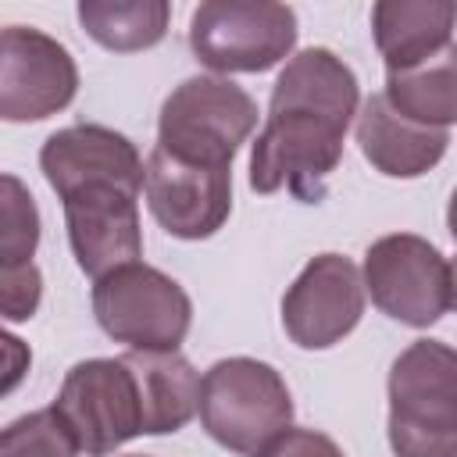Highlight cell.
<instances>
[{
  "mask_svg": "<svg viewBox=\"0 0 457 457\" xmlns=\"http://www.w3.org/2000/svg\"><path fill=\"white\" fill-rule=\"evenodd\" d=\"M357 114V79L325 46L286 61L264 132L250 154V186L278 193L282 186L307 204L325 196V179L343 157V136Z\"/></svg>",
  "mask_w": 457,
  "mask_h": 457,
  "instance_id": "obj_1",
  "label": "cell"
},
{
  "mask_svg": "<svg viewBox=\"0 0 457 457\" xmlns=\"http://www.w3.org/2000/svg\"><path fill=\"white\" fill-rule=\"evenodd\" d=\"M39 168L64 204L68 243L86 275L100 278L143 253V161L121 132L68 125L43 143Z\"/></svg>",
  "mask_w": 457,
  "mask_h": 457,
  "instance_id": "obj_2",
  "label": "cell"
},
{
  "mask_svg": "<svg viewBox=\"0 0 457 457\" xmlns=\"http://www.w3.org/2000/svg\"><path fill=\"white\" fill-rule=\"evenodd\" d=\"M396 457H457V357L439 339L411 343L389 371Z\"/></svg>",
  "mask_w": 457,
  "mask_h": 457,
  "instance_id": "obj_3",
  "label": "cell"
},
{
  "mask_svg": "<svg viewBox=\"0 0 457 457\" xmlns=\"http://www.w3.org/2000/svg\"><path fill=\"white\" fill-rule=\"evenodd\" d=\"M257 129V104L218 75H193L161 107L157 150L200 168H232L236 150Z\"/></svg>",
  "mask_w": 457,
  "mask_h": 457,
  "instance_id": "obj_4",
  "label": "cell"
},
{
  "mask_svg": "<svg viewBox=\"0 0 457 457\" xmlns=\"http://www.w3.org/2000/svg\"><path fill=\"white\" fill-rule=\"evenodd\" d=\"M200 421L214 443L257 453L293 421V396L282 375L253 357L218 361L200 382Z\"/></svg>",
  "mask_w": 457,
  "mask_h": 457,
  "instance_id": "obj_5",
  "label": "cell"
},
{
  "mask_svg": "<svg viewBox=\"0 0 457 457\" xmlns=\"http://www.w3.org/2000/svg\"><path fill=\"white\" fill-rule=\"evenodd\" d=\"M93 314L111 339L132 350H179L193 321V303L175 278L132 261L96 278Z\"/></svg>",
  "mask_w": 457,
  "mask_h": 457,
  "instance_id": "obj_6",
  "label": "cell"
},
{
  "mask_svg": "<svg viewBox=\"0 0 457 457\" xmlns=\"http://www.w3.org/2000/svg\"><path fill=\"white\" fill-rule=\"evenodd\" d=\"M189 46L214 71H268L296 46V14L275 0H207L189 18Z\"/></svg>",
  "mask_w": 457,
  "mask_h": 457,
  "instance_id": "obj_7",
  "label": "cell"
},
{
  "mask_svg": "<svg viewBox=\"0 0 457 457\" xmlns=\"http://www.w3.org/2000/svg\"><path fill=\"white\" fill-rule=\"evenodd\" d=\"M364 286L396 321L428 328L453 307V268L421 236L393 232L368 246Z\"/></svg>",
  "mask_w": 457,
  "mask_h": 457,
  "instance_id": "obj_8",
  "label": "cell"
},
{
  "mask_svg": "<svg viewBox=\"0 0 457 457\" xmlns=\"http://www.w3.org/2000/svg\"><path fill=\"white\" fill-rule=\"evenodd\" d=\"M54 411L79 450L107 457L121 443L143 436V407L136 378L121 357L79 361L54 400Z\"/></svg>",
  "mask_w": 457,
  "mask_h": 457,
  "instance_id": "obj_9",
  "label": "cell"
},
{
  "mask_svg": "<svg viewBox=\"0 0 457 457\" xmlns=\"http://www.w3.org/2000/svg\"><path fill=\"white\" fill-rule=\"evenodd\" d=\"M79 68L46 32L0 29V121H43L75 100Z\"/></svg>",
  "mask_w": 457,
  "mask_h": 457,
  "instance_id": "obj_10",
  "label": "cell"
},
{
  "mask_svg": "<svg viewBox=\"0 0 457 457\" xmlns=\"http://www.w3.org/2000/svg\"><path fill=\"white\" fill-rule=\"evenodd\" d=\"M364 314V282L350 257L318 253L282 296V325L303 350H325L350 336Z\"/></svg>",
  "mask_w": 457,
  "mask_h": 457,
  "instance_id": "obj_11",
  "label": "cell"
},
{
  "mask_svg": "<svg viewBox=\"0 0 457 457\" xmlns=\"http://www.w3.org/2000/svg\"><path fill=\"white\" fill-rule=\"evenodd\" d=\"M143 186H146L150 214L175 239H207L225 225L232 211L228 168L186 164L157 146L143 168Z\"/></svg>",
  "mask_w": 457,
  "mask_h": 457,
  "instance_id": "obj_12",
  "label": "cell"
},
{
  "mask_svg": "<svg viewBox=\"0 0 457 457\" xmlns=\"http://www.w3.org/2000/svg\"><path fill=\"white\" fill-rule=\"evenodd\" d=\"M446 143H450L446 129L407 121L403 114H396L386 104L382 93L368 96L357 114V146H361L364 161L389 179L425 175L428 168H436L443 161Z\"/></svg>",
  "mask_w": 457,
  "mask_h": 457,
  "instance_id": "obj_13",
  "label": "cell"
},
{
  "mask_svg": "<svg viewBox=\"0 0 457 457\" xmlns=\"http://www.w3.org/2000/svg\"><path fill=\"white\" fill-rule=\"evenodd\" d=\"M453 18L457 7L450 0H378L371 7V29H375V46L386 57V71L414 68L432 57H439L453 36Z\"/></svg>",
  "mask_w": 457,
  "mask_h": 457,
  "instance_id": "obj_14",
  "label": "cell"
},
{
  "mask_svg": "<svg viewBox=\"0 0 457 457\" xmlns=\"http://www.w3.org/2000/svg\"><path fill=\"white\" fill-rule=\"evenodd\" d=\"M121 361L136 378L143 436L179 432L196 414L200 378L179 350H129Z\"/></svg>",
  "mask_w": 457,
  "mask_h": 457,
  "instance_id": "obj_15",
  "label": "cell"
},
{
  "mask_svg": "<svg viewBox=\"0 0 457 457\" xmlns=\"http://www.w3.org/2000/svg\"><path fill=\"white\" fill-rule=\"evenodd\" d=\"M386 104L403 114L407 121L446 129L457 118V68H453V46H446L439 57L386 71Z\"/></svg>",
  "mask_w": 457,
  "mask_h": 457,
  "instance_id": "obj_16",
  "label": "cell"
},
{
  "mask_svg": "<svg viewBox=\"0 0 457 457\" xmlns=\"http://www.w3.org/2000/svg\"><path fill=\"white\" fill-rule=\"evenodd\" d=\"M171 7L164 0H82V29L107 50H146L164 39Z\"/></svg>",
  "mask_w": 457,
  "mask_h": 457,
  "instance_id": "obj_17",
  "label": "cell"
},
{
  "mask_svg": "<svg viewBox=\"0 0 457 457\" xmlns=\"http://www.w3.org/2000/svg\"><path fill=\"white\" fill-rule=\"evenodd\" d=\"M39 246V207L29 186L14 175H0V264H32Z\"/></svg>",
  "mask_w": 457,
  "mask_h": 457,
  "instance_id": "obj_18",
  "label": "cell"
},
{
  "mask_svg": "<svg viewBox=\"0 0 457 457\" xmlns=\"http://www.w3.org/2000/svg\"><path fill=\"white\" fill-rule=\"evenodd\" d=\"M79 446L61 425L57 411H32L0 428V457H75Z\"/></svg>",
  "mask_w": 457,
  "mask_h": 457,
  "instance_id": "obj_19",
  "label": "cell"
},
{
  "mask_svg": "<svg viewBox=\"0 0 457 457\" xmlns=\"http://www.w3.org/2000/svg\"><path fill=\"white\" fill-rule=\"evenodd\" d=\"M43 296V275L36 264L4 268L0 264V318L7 321H29Z\"/></svg>",
  "mask_w": 457,
  "mask_h": 457,
  "instance_id": "obj_20",
  "label": "cell"
},
{
  "mask_svg": "<svg viewBox=\"0 0 457 457\" xmlns=\"http://www.w3.org/2000/svg\"><path fill=\"white\" fill-rule=\"evenodd\" d=\"M253 457H343V450L314 428H282Z\"/></svg>",
  "mask_w": 457,
  "mask_h": 457,
  "instance_id": "obj_21",
  "label": "cell"
},
{
  "mask_svg": "<svg viewBox=\"0 0 457 457\" xmlns=\"http://www.w3.org/2000/svg\"><path fill=\"white\" fill-rule=\"evenodd\" d=\"M29 364H32L29 343H21L18 336H11V332L0 328V400L25 382Z\"/></svg>",
  "mask_w": 457,
  "mask_h": 457,
  "instance_id": "obj_22",
  "label": "cell"
},
{
  "mask_svg": "<svg viewBox=\"0 0 457 457\" xmlns=\"http://www.w3.org/2000/svg\"><path fill=\"white\" fill-rule=\"evenodd\" d=\"M129 457H143V453H129Z\"/></svg>",
  "mask_w": 457,
  "mask_h": 457,
  "instance_id": "obj_23",
  "label": "cell"
}]
</instances>
